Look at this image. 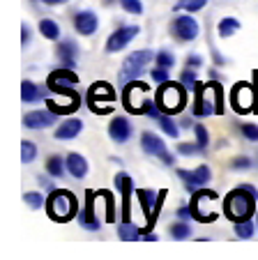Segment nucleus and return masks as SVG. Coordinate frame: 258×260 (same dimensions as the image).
I'll list each match as a JSON object with an SVG mask.
<instances>
[{
    "label": "nucleus",
    "instance_id": "obj_1",
    "mask_svg": "<svg viewBox=\"0 0 258 260\" xmlns=\"http://www.w3.org/2000/svg\"><path fill=\"white\" fill-rule=\"evenodd\" d=\"M256 203H258V189L244 182V184H240L238 189H233V191L226 196L224 212L235 223H238V221H247V219H251L253 210H256Z\"/></svg>",
    "mask_w": 258,
    "mask_h": 260
},
{
    "label": "nucleus",
    "instance_id": "obj_2",
    "mask_svg": "<svg viewBox=\"0 0 258 260\" xmlns=\"http://www.w3.org/2000/svg\"><path fill=\"white\" fill-rule=\"evenodd\" d=\"M46 212L53 221L58 223H65V221L74 219L78 214V203H76V196L67 189H53L46 198Z\"/></svg>",
    "mask_w": 258,
    "mask_h": 260
},
{
    "label": "nucleus",
    "instance_id": "obj_3",
    "mask_svg": "<svg viewBox=\"0 0 258 260\" xmlns=\"http://www.w3.org/2000/svg\"><path fill=\"white\" fill-rule=\"evenodd\" d=\"M187 92H189V90H187L182 83H170V81H166V83H159L155 102H157V106L161 108V113L176 115L185 108Z\"/></svg>",
    "mask_w": 258,
    "mask_h": 260
},
{
    "label": "nucleus",
    "instance_id": "obj_4",
    "mask_svg": "<svg viewBox=\"0 0 258 260\" xmlns=\"http://www.w3.org/2000/svg\"><path fill=\"white\" fill-rule=\"evenodd\" d=\"M157 53H152L150 49H141V51H134V53H129L125 58V62H122L120 67V74H118V83L120 85H127L132 83V81H136L138 76L143 74V69L148 67V64L155 60Z\"/></svg>",
    "mask_w": 258,
    "mask_h": 260
},
{
    "label": "nucleus",
    "instance_id": "obj_5",
    "mask_svg": "<svg viewBox=\"0 0 258 260\" xmlns=\"http://www.w3.org/2000/svg\"><path fill=\"white\" fill-rule=\"evenodd\" d=\"M113 102H116V90H113V85L104 83V81L90 85L88 104H90V108H93V113H99V115L111 113V104Z\"/></svg>",
    "mask_w": 258,
    "mask_h": 260
},
{
    "label": "nucleus",
    "instance_id": "obj_6",
    "mask_svg": "<svg viewBox=\"0 0 258 260\" xmlns=\"http://www.w3.org/2000/svg\"><path fill=\"white\" fill-rule=\"evenodd\" d=\"M141 150L148 154V157L161 159L166 166H176V157L166 150V143L161 141L157 134H152V132H143L141 134Z\"/></svg>",
    "mask_w": 258,
    "mask_h": 260
},
{
    "label": "nucleus",
    "instance_id": "obj_7",
    "mask_svg": "<svg viewBox=\"0 0 258 260\" xmlns=\"http://www.w3.org/2000/svg\"><path fill=\"white\" fill-rule=\"evenodd\" d=\"M198 32H200L198 21L191 19L189 12L178 14L176 19L170 21V35H173L178 42H194L196 37H198Z\"/></svg>",
    "mask_w": 258,
    "mask_h": 260
},
{
    "label": "nucleus",
    "instance_id": "obj_8",
    "mask_svg": "<svg viewBox=\"0 0 258 260\" xmlns=\"http://www.w3.org/2000/svg\"><path fill=\"white\" fill-rule=\"evenodd\" d=\"M76 83H78V74H74V69L63 67V64H60V69H53V72L49 74V79H46L49 90H53L55 94L72 92Z\"/></svg>",
    "mask_w": 258,
    "mask_h": 260
},
{
    "label": "nucleus",
    "instance_id": "obj_9",
    "mask_svg": "<svg viewBox=\"0 0 258 260\" xmlns=\"http://www.w3.org/2000/svg\"><path fill=\"white\" fill-rule=\"evenodd\" d=\"M138 32H141L138 25H120V28H116L106 40V53H118L125 46H129L138 37Z\"/></svg>",
    "mask_w": 258,
    "mask_h": 260
},
{
    "label": "nucleus",
    "instance_id": "obj_10",
    "mask_svg": "<svg viewBox=\"0 0 258 260\" xmlns=\"http://www.w3.org/2000/svg\"><path fill=\"white\" fill-rule=\"evenodd\" d=\"M178 177H180L182 182H185V189L187 191H198V189L208 187L210 180H212V171H210V166H198L194 168V171H185V168H178Z\"/></svg>",
    "mask_w": 258,
    "mask_h": 260
},
{
    "label": "nucleus",
    "instance_id": "obj_11",
    "mask_svg": "<svg viewBox=\"0 0 258 260\" xmlns=\"http://www.w3.org/2000/svg\"><path fill=\"white\" fill-rule=\"evenodd\" d=\"M116 191L122 193V221H132V193H134V180L127 173H118L116 180Z\"/></svg>",
    "mask_w": 258,
    "mask_h": 260
},
{
    "label": "nucleus",
    "instance_id": "obj_12",
    "mask_svg": "<svg viewBox=\"0 0 258 260\" xmlns=\"http://www.w3.org/2000/svg\"><path fill=\"white\" fill-rule=\"evenodd\" d=\"M256 104V92H253L251 85L247 83H238L231 92V106L238 111V113H249Z\"/></svg>",
    "mask_w": 258,
    "mask_h": 260
},
{
    "label": "nucleus",
    "instance_id": "obj_13",
    "mask_svg": "<svg viewBox=\"0 0 258 260\" xmlns=\"http://www.w3.org/2000/svg\"><path fill=\"white\" fill-rule=\"evenodd\" d=\"M136 196H138V203H141V210H143V216H146V226L150 231L155 226V207H157V198H159V191H152V189H136Z\"/></svg>",
    "mask_w": 258,
    "mask_h": 260
},
{
    "label": "nucleus",
    "instance_id": "obj_14",
    "mask_svg": "<svg viewBox=\"0 0 258 260\" xmlns=\"http://www.w3.org/2000/svg\"><path fill=\"white\" fill-rule=\"evenodd\" d=\"M74 30H76L78 35H83V37H90V35H95L99 30V19L95 12L90 10H81L74 14Z\"/></svg>",
    "mask_w": 258,
    "mask_h": 260
},
{
    "label": "nucleus",
    "instance_id": "obj_15",
    "mask_svg": "<svg viewBox=\"0 0 258 260\" xmlns=\"http://www.w3.org/2000/svg\"><path fill=\"white\" fill-rule=\"evenodd\" d=\"M78 44L74 40H60L58 42V46H55V55H58V60H60V64L63 67H69V69H74L78 64Z\"/></svg>",
    "mask_w": 258,
    "mask_h": 260
},
{
    "label": "nucleus",
    "instance_id": "obj_16",
    "mask_svg": "<svg viewBox=\"0 0 258 260\" xmlns=\"http://www.w3.org/2000/svg\"><path fill=\"white\" fill-rule=\"evenodd\" d=\"M132 134H134V127L129 122V118H125V115H116L111 120V124H108V138L113 143H127L132 138Z\"/></svg>",
    "mask_w": 258,
    "mask_h": 260
},
{
    "label": "nucleus",
    "instance_id": "obj_17",
    "mask_svg": "<svg viewBox=\"0 0 258 260\" xmlns=\"http://www.w3.org/2000/svg\"><path fill=\"white\" fill-rule=\"evenodd\" d=\"M93 201H95V191H88L85 193V207L76 214V221L90 233L99 231V219H97V214H95V203Z\"/></svg>",
    "mask_w": 258,
    "mask_h": 260
},
{
    "label": "nucleus",
    "instance_id": "obj_18",
    "mask_svg": "<svg viewBox=\"0 0 258 260\" xmlns=\"http://www.w3.org/2000/svg\"><path fill=\"white\" fill-rule=\"evenodd\" d=\"M55 124V113L53 111H30V113L23 115V127L33 129V132H39V129H46Z\"/></svg>",
    "mask_w": 258,
    "mask_h": 260
},
{
    "label": "nucleus",
    "instance_id": "obj_19",
    "mask_svg": "<svg viewBox=\"0 0 258 260\" xmlns=\"http://www.w3.org/2000/svg\"><path fill=\"white\" fill-rule=\"evenodd\" d=\"M65 161H67V173L72 177H76V180H83V177L88 175V159L83 157V154L78 152H72L65 157Z\"/></svg>",
    "mask_w": 258,
    "mask_h": 260
},
{
    "label": "nucleus",
    "instance_id": "obj_20",
    "mask_svg": "<svg viewBox=\"0 0 258 260\" xmlns=\"http://www.w3.org/2000/svg\"><path fill=\"white\" fill-rule=\"evenodd\" d=\"M81 132H83V122H81V120H78V118H69V120H65L58 129H55L53 136L58 138V141H69V138H76Z\"/></svg>",
    "mask_w": 258,
    "mask_h": 260
},
{
    "label": "nucleus",
    "instance_id": "obj_21",
    "mask_svg": "<svg viewBox=\"0 0 258 260\" xmlns=\"http://www.w3.org/2000/svg\"><path fill=\"white\" fill-rule=\"evenodd\" d=\"M21 99H23V104H37L44 99V92H42V88H39L37 83L23 81V83H21Z\"/></svg>",
    "mask_w": 258,
    "mask_h": 260
},
{
    "label": "nucleus",
    "instance_id": "obj_22",
    "mask_svg": "<svg viewBox=\"0 0 258 260\" xmlns=\"http://www.w3.org/2000/svg\"><path fill=\"white\" fill-rule=\"evenodd\" d=\"M46 173H49L51 177H55V180H60V177L67 173V161H65L60 154H51V157L46 159Z\"/></svg>",
    "mask_w": 258,
    "mask_h": 260
},
{
    "label": "nucleus",
    "instance_id": "obj_23",
    "mask_svg": "<svg viewBox=\"0 0 258 260\" xmlns=\"http://www.w3.org/2000/svg\"><path fill=\"white\" fill-rule=\"evenodd\" d=\"M238 30H240V21L235 19V16H224V19L219 21V25H217V35H219L221 40L233 37Z\"/></svg>",
    "mask_w": 258,
    "mask_h": 260
},
{
    "label": "nucleus",
    "instance_id": "obj_24",
    "mask_svg": "<svg viewBox=\"0 0 258 260\" xmlns=\"http://www.w3.org/2000/svg\"><path fill=\"white\" fill-rule=\"evenodd\" d=\"M143 231L138 226H134L132 221H122L120 226H118V237L125 242H134V240H141Z\"/></svg>",
    "mask_w": 258,
    "mask_h": 260
},
{
    "label": "nucleus",
    "instance_id": "obj_25",
    "mask_svg": "<svg viewBox=\"0 0 258 260\" xmlns=\"http://www.w3.org/2000/svg\"><path fill=\"white\" fill-rule=\"evenodd\" d=\"M37 28H39V32H42V37H46V40H51V42L60 40V25L55 23L53 19H42Z\"/></svg>",
    "mask_w": 258,
    "mask_h": 260
},
{
    "label": "nucleus",
    "instance_id": "obj_26",
    "mask_svg": "<svg viewBox=\"0 0 258 260\" xmlns=\"http://www.w3.org/2000/svg\"><path fill=\"white\" fill-rule=\"evenodd\" d=\"M168 235L173 240H189L191 237V226H189V219H180L176 221L173 226L168 228Z\"/></svg>",
    "mask_w": 258,
    "mask_h": 260
},
{
    "label": "nucleus",
    "instance_id": "obj_27",
    "mask_svg": "<svg viewBox=\"0 0 258 260\" xmlns=\"http://www.w3.org/2000/svg\"><path fill=\"white\" fill-rule=\"evenodd\" d=\"M157 122H159V127H161V132L166 134V136H170V138H178L180 136V127H178V122L173 118H170V115H159V120H157Z\"/></svg>",
    "mask_w": 258,
    "mask_h": 260
},
{
    "label": "nucleus",
    "instance_id": "obj_28",
    "mask_svg": "<svg viewBox=\"0 0 258 260\" xmlns=\"http://www.w3.org/2000/svg\"><path fill=\"white\" fill-rule=\"evenodd\" d=\"M205 5H208V0H178L173 10H176V12H189V14H194V12L203 10Z\"/></svg>",
    "mask_w": 258,
    "mask_h": 260
},
{
    "label": "nucleus",
    "instance_id": "obj_29",
    "mask_svg": "<svg viewBox=\"0 0 258 260\" xmlns=\"http://www.w3.org/2000/svg\"><path fill=\"white\" fill-rule=\"evenodd\" d=\"M23 203L30 207V210H42V207H46V198L42 196L39 191H25L23 193Z\"/></svg>",
    "mask_w": 258,
    "mask_h": 260
},
{
    "label": "nucleus",
    "instance_id": "obj_30",
    "mask_svg": "<svg viewBox=\"0 0 258 260\" xmlns=\"http://www.w3.org/2000/svg\"><path fill=\"white\" fill-rule=\"evenodd\" d=\"M180 83L185 85L187 90H194L196 88V83H198V74H196V69L194 67H185L180 72Z\"/></svg>",
    "mask_w": 258,
    "mask_h": 260
},
{
    "label": "nucleus",
    "instance_id": "obj_31",
    "mask_svg": "<svg viewBox=\"0 0 258 260\" xmlns=\"http://www.w3.org/2000/svg\"><path fill=\"white\" fill-rule=\"evenodd\" d=\"M37 157V145L33 141H23L21 143V161L23 164H33Z\"/></svg>",
    "mask_w": 258,
    "mask_h": 260
},
{
    "label": "nucleus",
    "instance_id": "obj_32",
    "mask_svg": "<svg viewBox=\"0 0 258 260\" xmlns=\"http://www.w3.org/2000/svg\"><path fill=\"white\" fill-rule=\"evenodd\" d=\"M208 150L205 147H200L198 143H180L178 145V154H182V157H194V154H205Z\"/></svg>",
    "mask_w": 258,
    "mask_h": 260
},
{
    "label": "nucleus",
    "instance_id": "obj_33",
    "mask_svg": "<svg viewBox=\"0 0 258 260\" xmlns=\"http://www.w3.org/2000/svg\"><path fill=\"white\" fill-rule=\"evenodd\" d=\"M235 235L240 237V240H251V235H253V223L251 221H238L235 223Z\"/></svg>",
    "mask_w": 258,
    "mask_h": 260
},
{
    "label": "nucleus",
    "instance_id": "obj_34",
    "mask_svg": "<svg viewBox=\"0 0 258 260\" xmlns=\"http://www.w3.org/2000/svg\"><path fill=\"white\" fill-rule=\"evenodd\" d=\"M118 3H120V7L127 12V14H134V16L143 14V3L141 0H118Z\"/></svg>",
    "mask_w": 258,
    "mask_h": 260
},
{
    "label": "nucleus",
    "instance_id": "obj_35",
    "mask_svg": "<svg viewBox=\"0 0 258 260\" xmlns=\"http://www.w3.org/2000/svg\"><path fill=\"white\" fill-rule=\"evenodd\" d=\"M155 64L166 67V69H173V64H176V55L170 53V51H159V53L155 55Z\"/></svg>",
    "mask_w": 258,
    "mask_h": 260
},
{
    "label": "nucleus",
    "instance_id": "obj_36",
    "mask_svg": "<svg viewBox=\"0 0 258 260\" xmlns=\"http://www.w3.org/2000/svg\"><path fill=\"white\" fill-rule=\"evenodd\" d=\"M150 76H152V81H155V83H166V81H170V69L155 64V67L150 69Z\"/></svg>",
    "mask_w": 258,
    "mask_h": 260
},
{
    "label": "nucleus",
    "instance_id": "obj_37",
    "mask_svg": "<svg viewBox=\"0 0 258 260\" xmlns=\"http://www.w3.org/2000/svg\"><path fill=\"white\" fill-rule=\"evenodd\" d=\"M194 134H196V143H198L200 147H205V150H208V145H210L208 127H203V124H194Z\"/></svg>",
    "mask_w": 258,
    "mask_h": 260
},
{
    "label": "nucleus",
    "instance_id": "obj_38",
    "mask_svg": "<svg viewBox=\"0 0 258 260\" xmlns=\"http://www.w3.org/2000/svg\"><path fill=\"white\" fill-rule=\"evenodd\" d=\"M240 134H242L247 141H251V143H258V124H249V122H244L242 127H240Z\"/></svg>",
    "mask_w": 258,
    "mask_h": 260
},
{
    "label": "nucleus",
    "instance_id": "obj_39",
    "mask_svg": "<svg viewBox=\"0 0 258 260\" xmlns=\"http://www.w3.org/2000/svg\"><path fill=\"white\" fill-rule=\"evenodd\" d=\"M251 168V159L249 157H235L231 161V171H249Z\"/></svg>",
    "mask_w": 258,
    "mask_h": 260
},
{
    "label": "nucleus",
    "instance_id": "obj_40",
    "mask_svg": "<svg viewBox=\"0 0 258 260\" xmlns=\"http://www.w3.org/2000/svg\"><path fill=\"white\" fill-rule=\"evenodd\" d=\"M200 64H203V58H200L198 53H191V55H187V60H185V67H194V69H198Z\"/></svg>",
    "mask_w": 258,
    "mask_h": 260
},
{
    "label": "nucleus",
    "instance_id": "obj_41",
    "mask_svg": "<svg viewBox=\"0 0 258 260\" xmlns=\"http://www.w3.org/2000/svg\"><path fill=\"white\" fill-rule=\"evenodd\" d=\"M178 219H194V210H191V205H185L178 210Z\"/></svg>",
    "mask_w": 258,
    "mask_h": 260
},
{
    "label": "nucleus",
    "instance_id": "obj_42",
    "mask_svg": "<svg viewBox=\"0 0 258 260\" xmlns=\"http://www.w3.org/2000/svg\"><path fill=\"white\" fill-rule=\"evenodd\" d=\"M21 44L28 46L30 44V25H21Z\"/></svg>",
    "mask_w": 258,
    "mask_h": 260
},
{
    "label": "nucleus",
    "instance_id": "obj_43",
    "mask_svg": "<svg viewBox=\"0 0 258 260\" xmlns=\"http://www.w3.org/2000/svg\"><path fill=\"white\" fill-rule=\"evenodd\" d=\"M141 240H146V242H155V240H157V235H155V233H150V231H143Z\"/></svg>",
    "mask_w": 258,
    "mask_h": 260
},
{
    "label": "nucleus",
    "instance_id": "obj_44",
    "mask_svg": "<svg viewBox=\"0 0 258 260\" xmlns=\"http://www.w3.org/2000/svg\"><path fill=\"white\" fill-rule=\"evenodd\" d=\"M44 5H67L69 0H42Z\"/></svg>",
    "mask_w": 258,
    "mask_h": 260
},
{
    "label": "nucleus",
    "instance_id": "obj_45",
    "mask_svg": "<svg viewBox=\"0 0 258 260\" xmlns=\"http://www.w3.org/2000/svg\"><path fill=\"white\" fill-rule=\"evenodd\" d=\"M182 127H189V129H194V122H191V118H182Z\"/></svg>",
    "mask_w": 258,
    "mask_h": 260
},
{
    "label": "nucleus",
    "instance_id": "obj_46",
    "mask_svg": "<svg viewBox=\"0 0 258 260\" xmlns=\"http://www.w3.org/2000/svg\"><path fill=\"white\" fill-rule=\"evenodd\" d=\"M212 58H214V62H217V64H224V62H226V60L221 58V55L217 53V51H214V53H212Z\"/></svg>",
    "mask_w": 258,
    "mask_h": 260
}]
</instances>
